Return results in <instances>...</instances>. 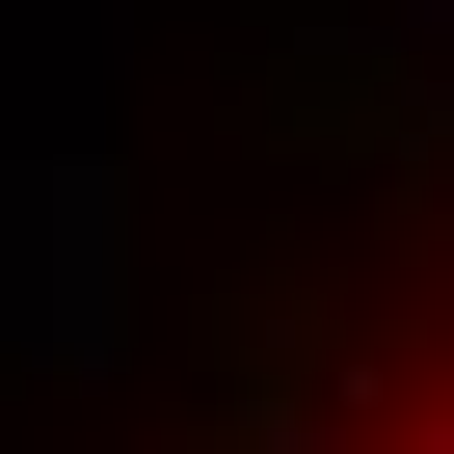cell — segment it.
I'll use <instances>...</instances> for the list:
<instances>
[{"label":"cell","instance_id":"6da1fadb","mask_svg":"<svg viewBox=\"0 0 454 454\" xmlns=\"http://www.w3.org/2000/svg\"><path fill=\"white\" fill-rule=\"evenodd\" d=\"M401 454H454V427H401Z\"/></svg>","mask_w":454,"mask_h":454}]
</instances>
